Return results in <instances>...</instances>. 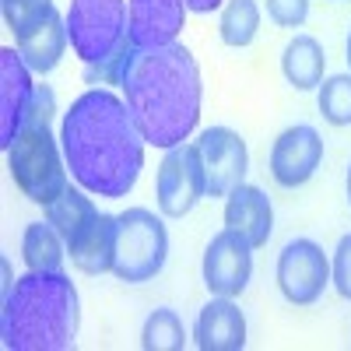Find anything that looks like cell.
Wrapping results in <instances>:
<instances>
[{
  "label": "cell",
  "mask_w": 351,
  "mask_h": 351,
  "mask_svg": "<svg viewBox=\"0 0 351 351\" xmlns=\"http://www.w3.org/2000/svg\"><path fill=\"white\" fill-rule=\"evenodd\" d=\"M144 134L123 99L92 88L64 116L60 148L71 176L95 197L116 200L137 186L144 169Z\"/></svg>",
  "instance_id": "6da1fadb"
},
{
  "label": "cell",
  "mask_w": 351,
  "mask_h": 351,
  "mask_svg": "<svg viewBox=\"0 0 351 351\" xmlns=\"http://www.w3.org/2000/svg\"><path fill=\"white\" fill-rule=\"evenodd\" d=\"M123 102L155 148L183 144L200 120V67L180 43L130 49L120 71Z\"/></svg>",
  "instance_id": "7a4b0ae2"
},
{
  "label": "cell",
  "mask_w": 351,
  "mask_h": 351,
  "mask_svg": "<svg viewBox=\"0 0 351 351\" xmlns=\"http://www.w3.org/2000/svg\"><path fill=\"white\" fill-rule=\"evenodd\" d=\"M0 334L8 351H64L77 334V291L64 271H28L4 295Z\"/></svg>",
  "instance_id": "3957f363"
},
{
  "label": "cell",
  "mask_w": 351,
  "mask_h": 351,
  "mask_svg": "<svg viewBox=\"0 0 351 351\" xmlns=\"http://www.w3.org/2000/svg\"><path fill=\"white\" fill-rule=\"evenodd\" d=\"M53 92L46 84L36 88V99L28 106L25 120L14 134V144L8 148V169L14 176L18 190L36 200V204H53L71 183H67V169L60 158L64 148L53 137Z\"/></svg>",
  "instance_id": "277c9868"
},
{
  "label": "cell",
  "mask_w": 351,
  "mask_h": 351,
  "mask_svg": "<svg viewBox=\"0 0 351 351\" xmlns=\"http://www.w3.org/2000/svg\"><path fill=\"white\" fill-rule=\"evenodd\" d=\"M67 36L88 77L120 84L123 60L130 56V18L127 0H71Z\"/></svg>",
  "instance_id": "5b68a950"
},
{
  "label": "cell",
  "mask_w": 351,
  "mask_h": 351,
  "mask_svg": "<svg viewBox=\"0 0 351 351\" xmlns=\"http://www.w3.org/2000/svg\"><path fill=\"white\" fill-rule=\"evenodd\" d=\"M169 256V232L148 208H127L116 215V260L112 274L127 285L152 281Z\"/></svg>",
  "instance_id": "8992f818"
},
{
  "label": "cell",
  "mask_w": 351,
  "mask_h": 351,
  "mask_svg": "<svg viewBox=\"0 0 351 351\" xmlns=\"http://www.w3.org/2000/svg\"><path fill=\"white\" fill-rule=\"evenodd\" d=\"M155 193H158V208L165 218H183L197 208V200L208 193V176H204V158H200L197 144L183 141L165 152L158 165Z\"/></svg>",
  "instance_id": "52a82bcc"
},
{
  "label": "cell",
  "mask_w": 351,
  "mask_h": 351,
  "mask_svg": "<svg viewBox=\"0 0 351 351\" xmlns=\"http://www.w3.org/2000/svg\"><path fill=\"white\" fill-rule=\"evenodd\" d=\"M327 285H330V263L313 239H291L278 253V288L291 306L319 302Z\"/></svg>",
  "instance_id": "ba28073f"
},
{
  "label": "cell",
  "mask_w": 351,
  "mask_h": 351,
  "mask_svg": "<svg viewBox=\"0 0 351 351\" xmlns=\"http://www.w3.org/2000/svg\"><path fill=\"white\" fill-rule=\"evenodd\" d=\"M250 278H253V246L232 228L218 232L204 250V285H208V291L236 299L246 291Z\"/></svg>",
  "instance_id": "9c48e42d"
},
{
  "label": "cell",
  "mask_w": 351,
  "mask_h": 351,
  "mask_svg": "<svg viewBox=\"0 0 351 351\" xmlns=\"http://www.w3.org/2000/svg\"><path fill=\"white\" fill-rule=\"evenodd\" d=\"M200 158H204V176H208V197H228L236 186H243L250 155L246 141L228 130V127H208L197 141Z\"/></svg>",
  "instance_id": "30bf717a"
},
{
  "label": "cell",
  "mask_w": 351,
  "mask_h": 351,
  "mask_svg": "<svg viewBox=\"0 0 351 351\" xmlns=\"http://www.w3.org/2000/svg\"><path fill=\"white\" fill-rule=\"evenodd\" d=\"M319 162H324V137H319L309 123L288 127L271 148V176L285 190H295L309 183Z\"/></svg>",
  "instance_id": "8fae6325"
},
{
  "label": "cell",
  "mask_w": 351,
  "mask_h": 351,
  "mask_svg": "<svg viewBox=\"0 0 351 351\" xmlns=\"http://www.w3.org/2000/svg\"><path fill=\"white\" fill-rule=\"evenodd\" d=\"M18 49H0V148H11L14 134L36 99V84Z\"/></svg>",
  "instance_id": "7c38bea8"
},
{
  "label": "cell",
  "mask_w": 351,
  "mask_h": 351,
  "mask_svg": "<svg viewBox=\"0 0 351 351\" xmlns=\"http://www.w3.org/2000/svg\"><path fill=\"white\" fill-rule=\"evenodd\" d=\"M130 18V46L148 49V46H169L186 25V4L183 0H130L127 4Z\"/></svg>",
  "instance_id": "4fadbf2b"
},
{
  "label": "cell",
  "mask_w": 351,
  "mask_h": 351,
  "mask_svg": "<svg viewBox=\"0 0 351 351\" xmlns=\"http://www.w3.org/2000/svg\"><path fill=\"white\" fill-rule=\"evenodd\" d=\"M193 344L200 351H243L246 348V316L228 295H215L200 309Z\"/></svg>",
  "instance_id": "5bb4252c"
},
{
  "label": "cell",
  "mask_w": 351,
  "mask_h": 351,
  "mask_svg": "<svg viewBox=\"0 0 351 351\" xmlns=\"http://www.w3.org/2000/svg\"><path fill=\"white\" fill-rule=\"evenodd\" d=\"M225 228L239 232V236L260 250L267 246L271 232H274V208H271V197L256 190V186H236L225 200Z\"/></svg>",
  "instance_id": "9a60e30c"
},
{
  "label": "cell",
  "mask_w": 351,
  "mask_h": 351,
  "mask_svg": "<svg viewBox=\"0 0 351 351\" xmlns=\"http://www.w3.org/2000/svg\"><path fill=\"white\" fill-rule=\"evenodd\" d=\"M18 39V53L21 60L28 64V71L36 74H49L56 64L64 60V49H67V18H60L56 11H49L39 25H32L28 32L14 36Z\"/></svg>",
  "instance_id": "2e32d148"
},
{
  "label": "cell",
  "mask_w": 351,
  "mask_h": 351,
  "mask_svg": "<svg viewBox=\"0 0 351 351\" xmlns=\"http://www.w3.org/2000/svg\"><path fill=\"white\" fill-rule=\"evenodd\" d=\"M71 263L81 274H106L112 271V260H116V218L102 215L88 225L74 243H67Z\"/></svg>",
  "instance_id": "e0dca14e"
},
{
  "label": "cell",
  "mask_w": 351,
  "mask_h": 351,
  "mask_svg": "<svg viewBox=\"0 0 351 351\" xmlns=\"http://www.w3.org/2000/svg\"><path fill=\"white\" fill-rule=\"evenodd\" d=\"M324 67H327V53L313 36H295L285 46L281 71H285L288 84L299 88V92L319 88V81H324Z\"/></svg>",
  "instance_id": "ac0fdd59"
},
{
  "label": "cell",
  "mask_w": 351,
  "mask_h": 351,
  "mask_svg": "<svg viewBox=\"0 0 351 351\" xmlns=\"http://www.w3.org/2000/svg\"><path fill=\"white\" fill-rule=\"evenodd\" d=\"M21 256L28 271H64L67 243L53 221H32L21 236Z\"/></svg>",
  "instance_id": "d6986e66"
},
{
  "label": "cell",
  "mask_w": 351,
  "mask_h": 351,
  "mask_svg": "<svg viewBox=\"0 0 351 351\" xmlns=\"http://www.w3.org/2000/svg\"><path fill=\"white\" fill-rule=\"evenodd\" d=\"M95 218H99V208L92 204V197H84L74 186H67L53 204H46V221L56 225V232L64 236V243H74Z\"/></svg>",
  "instance_id": "ffe728a7"
},
{
  "label": "cell",
  "mask_w": 351,
  "mask_h": 351,
  "mask_svg": "<svg viewBox=\"0 0 351 351\" xmlns=\"http://www.w3.org/2000/svg\"><path fill=\"white\" fill-rule=\"evenodd\" d=\"M218 32H221V43L232 49L250 46L260 32V4L256 0H228L221 8Z\"/></svg>",
  "instance_id": "44dd1931"
},
{
  "label": "cell",
  "mask_w": 351,
  "mask_h": 351,
  "mask_svg": "<svg viewBox=\"0 0 351 351\" xmlns=\"http://www.w3.org/2000/svg\"><path fill=\"white\" fill-rule=\"evenodd\" d=\"M141 348L144 351H183L186 348V330L183 319L176 309H155L148 319H144L141 330Z\"/></svg>",
  "instance_id": "7402d4cb"
},
{
  "label": "cell",
  "mask_w": 351,
  "mask_h": 351,
  "mask_svg": "<svg viewBox=\"0 0 351 351\" xmlns=\"http://www.w3.org/2000/svg\"><path fill=\"white\" fill-rule=\"evenodd\" d=\"M316 106L327 123L351 127V74H334L327 81H319Z\"/></svg>",
  "instance_id": "603a6c76"
},
{
  "label": "cell",
  "mask_w": 351,
  "mask_h": 351,
  "mask_svg": "<svg viewBox=\"0 0 351 351\" xmlns=\"http://www.w3.org/2000/svg\"><path fill=\"white\" fill-rule=\"evenodd\" d=\"M0 8H4V21L14 36L28 32L32 25H39L53 8V0H0Z\"/></svg>",
  "instance_id": "cb8c5ba5"
},
{
  "label": "cell",
  "mask_w": 351,
  "mask_h": 351,
  "mask_svg": "<svg viewBox=\"0 0 351 351\" xmlns=\"http://www.w3.org/2000/svg\"><path fill=\"white\" fill-rule=\"evenodd\" d=\"M330 281L341 291V299L351 302V232L341 236V243H337V253H334V263H330Z\"/></svg>",
  "instance_id": "d4e9b609"
},
{
  "label": "cell",
  "mask_w": 351,
  "mask_h": 351,
  "mask_svg": "<svg viewBox=\"0 0 351 351\" xmlns=\"http://www.w3.org/2000/svg\"><path fill=\"white\" fill-rule=\"evenodd\" d=\"M267 14L281 28H299L309 18V0H267Z\"/></svg>",
  "instance_id": "484cf974"
},
{
  "label": "cell",
  "mask_w": 351,
  "mask_h": 351,
  "mask_svg": "<svg viewBox=\"0 0 351 351\" xmlns=\"http://www.w3.org/2000/svg\"><path fill=\"white\" fill-rule=\"evenodd\" d=\"M186 4V11H197V14H211V11H218L225 0H183Z\"/></svg>",
  "instance_id": "4316f807"
},
{
  "label": "cell",
  "mask_w": 351,
  "mask_h": 351,
  "mask_svg": "<svg viewBox=\"0 0 351 351\" xmlns=\"http://www.w3.org/2000/svg\"><path fill=\"white\" fill-rule=\"evenodd\" d=\"M348 204H351V165H348Z\"/></svg>",
  "instance_id": "83f0119b"
},
{
  "label": "cell",
  "mask_w": 351,
  "mask_h": 351,
  "mask_svg": "<svg viewBox=\"0 0 351 351\" xmlns=\"http://www.w3.org/2000/svg\"><path fill=\"white\" fill-rule=\"evenodd\" d=\"M348 67H351V36H348Z\"/></svg>",
  "instance_id": "f1b7e54d"
}]
</instances>
